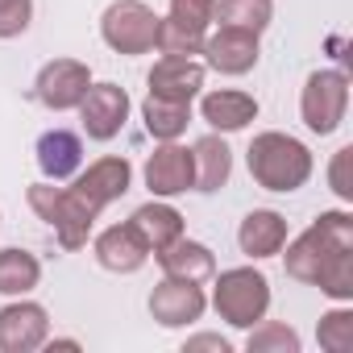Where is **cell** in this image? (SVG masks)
Wrapping results in <instances>:
<instances>
[{"mask_svg": "<svg viewBox=\"0 0 353 353\" xmlns=\"http://www.w3.org/2000/svg\"><path fill=\"white\" fill-rule=\"evenodd\" d=\"M283 266L295 283L320 287L328 299H353V216L332 208L320 212L291 245H283Z\"/></svg>", "mask_w": 353, "mask_h": 353, "instance_id": "1", "label": "cell"}, {"mask_svg": "<svg viewBox=\"0 0 353 353\" xmlns=\"http://www.w3.org/2000/svg\"><path fill=\"white\" fill-rule=\"evenodd\" d=\"M245 162H250V179L266 192H299L307 179H312V150L291 137V133H279V129H266L250 141L245 150Z\"/></svg>", "mask_w": 353, "mask_h": 353, "instance_id": "2", "label": "cell"}, {"mask_svg": "<svg viewBox=\"0 0 353 353\" xmlns=\"http://www.w3.org/2000/svg\"><path fill=\"white\" fill-rule=\"evenodd\" d=\"M212 307L225 324L233 328H254L270 312V279L254 266H233L216 274L212 287Z\"/></svg>", "mask_w": 353, "mask_h": 353, "instance_id": "3", "label": "cell"}, {"mask_svg": "<svg viewBox=\"0 0 353 353\" xmlns=\"http://www.w3.org/2000/svg\"><path fill=\"white\" fill-rule=\"evenodd\" d=\"M26 200H30V208L38 212V221H46V225L54 229V237H59L63 250H83V245H88V233H92V225H96V212H92L71 188H54V183L46 179V183H34V188L26 192Z\"/></svg>", "mask_w": 353, "mask_h": 353, "instance_id": "4", "label": "cell"}, {"mask_svg": "<svg viewBox=\"0 0 353 353\" xmlns=\"http://www.w3.org/2000/svg\"><path fill=\"white\" fill-rule=\"evenodd\" d=\"M158 13L145 0H112L100 17V38L108 42V50L133 59V54H150L154 38H158Z\"/></svg>", "mask_w": 353, "mask_h": 353, "instance_id": "5", "label": "cell"}, {"mask_svg": "<svg viewBox=\"0 0 353 353\" xmlns=\"http://www.w3.org/2000/svg\"><path fill=\"white\" fill-rule=\"evenodd\" d=\"M349 112V75L328 67V71H312L307 83H303V96H299V117L312 133L328 137L341 129Z\"/></svg>", "mask_w": 353, "mask_h": 353, "instance_id": "6", "label": "cell"}, {"mask_svg": "<svg viewBox=\"0 0 353 353\" xmlns=\"http://www.w3.org/2000/svg\"><path fill=\"white\" fill-rule=\"evenodd\" d=\"M92 88V71L88 63L79 59H50L38 79H34V96L50 108V112H67V108H79L83 92Z\"/></svg>", "mask_w": 353, "mask_h": 353, "instance_id": "7", "label": "cell"}, {"mask_svg": "<svg viewBox=\"0 0 353 353\" xmlns=\"http://www.w3.org/2000/svg\"><path fill=\"white\" fill-rule=\"evenodd\" d=\"M79 121L92 141H112L129 121V92L121 83H92L79 100Z\"/></svg>", "mask_w": 353, "mask_h": 353, "instance_id": "8", "label": "cell"}, {"mask_svg": "<svg viewBox=\"0 0 353 353\" xmlns=\"http://www.w3.org/2000/svg\"><path fill=\"white\" fill-rule=\"evenodd\" d=\"M133 188V166H129V158H117V154H108V158H96L79 179L71 183V192L100 216L112 200H121L125 192Z\"/></svg>", "mask_w": 353, "mask_h": 353, "instance_id": "9", "label": "cell"}, {"mask_svg": "<svg viewBox=\"0 0 353 353\" xmlns=\"http://www.w3.org/2000/svg\"><path fill=\"white\" fill-rule=\"evenodd\" d=\"M204 312H208V295L200 291V283L162 279V283L150 291V316H154L162 328H192Z\"/></svg>", "mask_w": 353, "mask_h": 353, "instance_id": "10", "label": "cell"}, {"mask_svg": "<svg viewBox=\"0 0 353 353\" xmlns=\"http://www.w3.org/2000/svg\"><path fill=\"white\" fill-rule=\"evenodd\" d=\"M50 336V316L42 303L21 299L0 307V353H34Z\"/></svg>", "mask_w": 353, "mask_h": 353, "instance_id": "11", "label": "cell"}, {"mask_svg": "<svg viewBox=\"0 0 353 353\" xmlns=\"http://www.w3.org/2000/svg\"><path fill=\"white\" fill-rule=\"evenodd\" d=\"M204 63L221 75H250L262 59V46H258V34L250 30H233V26H221L216 34H204V46H200Z\"/></svg>", "mask_w": 353, "mask_h": 353, "instance_id": "12", "label": "cell"}, {"mask_svg": "<svg viewBox=\"0 0 353 353\" xmlns=\"http://www.w3.org/2000/svg\"><path fill=\"white\" fill-rule=\"evenodd\" d=\"M145 188L158 196V200H170V196H183L192 183H196V166H192V150L179 145V141H162L150 158H145Z\"/></svg>", "mask_w": 353, "mask_h": 353, "instance_id": "13", "label": "cell"}, {"mask_svg": "<svg viewBox=\"0 0 353 353\" xmlns=\"http://www.w3.org/2000/svg\"><path fill=\"white\" fill-rule=\"evenodd\" d=\"M145 83H150V96L192 104V100L200 96V88H204V63H200V59H174V54H162V59L150 67Z\"/></svg>", "mask_w": 353, "mask_h": 353, "instance_id": "14", "label": "cell"}, {"mask_svg": "<svg viewBox=\"0 0 353 353\" xmlns=\"http://www.w3.org/2000/svg\"><path fill=\"white\" fill-rule=\"evenodd\" d=\"M38 170L46 174L50 183H67V179H75L79 174V166H83V141H79V133H71V129H46L42 137H38Z\"/></svg>", "mask_w": 353, "mask_h": 353, "instance_id": "15", "label": "cell"}, {"mask_svg": "<svg viewBox=\"0 0 353 353\" xmlns=\"http://www.w3.org/2000/svg\"><path fill=\"white\" fill-rule=\"evenodd\" d=\"M237 245H241V254L254 258V262L274 258V254H283V245H287V221H283L274 208H254V212L241 221V229H237Z\"/></svg>", "mask_w": 353, "mask_h": 353, "instance_id": "16", "label": "cell"}, {"mask_svg": "<svg viewBox=\"0 0 353 353\" xmlns=\"http://www.w3.org/2000/svg\"><path fill=\"white\" fill-rule=\"evenodd\" d=\"M96 262L108 270V274H133V270H141L145 266V258H150V250L137 241V233L129 229V221L125 225H108L100 237H96Z\"/></svg>", "mask_w": 353, "mask_h": 353, "instance_id": "17", "label": "cell"}, {"mask_svg": "<svg viewBox=\"0 0 353 353\" xmlns=\"http://www.w3.org/2000/svg\"><path fill=\"white\" fill-rule=\"evenodd\" d=\"M154 258H158V266H162V274H166V279L208 283V279L216 274V254H212L208 245L192 241V237H179V241H170V245H166V250H158Z\"/></svg>", "mask_w": 353, "mask_h": 353, "instance_id": "18", "label": "cell"}, {"mask_svg": "<svg viewBox=\"0 0 353 353\" xmlns=\"http://www.w3.org/2000/svg\"><path fill=\"white\" fill-rule=\"evenodd\" d=\"M129 229L137 233V241H141L150 254H158V250H166L170 241L183 237V212L170 208V204H162V200H150V204H141V208L129 216Z\"/></svg>", "mask_w": 353, "mask_h": 353, "instance_id": "19", "label": "cell"}, {"mask_svg": "<svg viewBox=\"0 0 353 353\" xmlns=\"http://www.w3.org/2000/svg\"><path fill=\"white\" fill-rule=\"evenodd\" d=\"M200 117L216 133H237L250 121H258V100L250 92H237V88H216L200 100Z\"/></svg>", "mask_w": 353, "mask_h": 353, "instance_id": "20", "label": "cell"}, {"mask_svg": "<svg viewBox=\"0 0 353 353\" xmlns=\"http://www.w3.org/2000/svg\"><path fill=\"white\" fill-rule=\"evenodd\" d=\"M192 166H196V192H221L229 183V174H233V150L221 133H208L192 145Z\"/></svg>", "mask_w": 353, "mask_h": 353, "instance_id": "21", "label": "cell"}, {"mask_svg": "<svg viewBox=\"0 0 353 353\" xmlns=\"http://www.w3.org/2000/svg\"><path fill=\"white\" fill-rule=\"evenodd\" d=\"M141 121H145V133H150L154 141H179V137L188 133L192 104H183V100H162V96H145Z\"/></svg>", "mask_w": 353, "mask_h": 353, "instance_id": "22", "label": "cell"}, {"mask_svg": "<svg viewBox=\"0 0 353 353\" xmlns=\"http://www.w3.org/2000/svg\"><path fill=\"white\" fill-rule=\"evenodd\" d=\"M42 283V262L30 250H0V295H30Z\"/></svg>", "mask_w": 353, "mask_h": 353, "instance_id": "23", "label": "cell"}, {"mask_svg": "<svg viewBox=\"0 0 353 353\" xmlns=\"http://www.w3.org/2000/svg\"><path fill=\"white\" fill-rule=\"evenodd\" d=\"M216 21L262 38L274 21V0H216Z\"/></svg>", "mask_w": 353, "mask_h": 353, "instance_id": "24", "label": "cell"}, {"mask_svg": "<svg viewBox=\"0 0 353 353\" xmlns=\"http://www.w3.org/2000/svg\"><path fill=\"white\" fill-rule=\"evenodd\" d=\"M299 332L291 328V324H283V320H258L254 328H250V336H245V349L250 353H299Z\"/></svg>", "mask_w": 353, "mask_h": 353, "instance_id": "25", "label": "cell"}, {"mask_svg": "<svg viewBox=\"0 0 353 353\" xmlns=\"http://www.w3.org/2000/svg\"><path fill=\"white\" fill-rule=\"evenodd\" d=\"M316 341L320 349L328 353H349L353 349V312L349 307H332L320 316V328H316Z\"/></svg>", "mask_w": 353, "mask_h": 353, "instance_id": "26", "label": "cell"}, {"mask_svg": "<svg viewBox=\"0 0 353 353\" xmlns=\"http://www.w3.org/2000/svg\"><path fill=\"white\" fill-rule=\"evenodd\" d=\"M154 46H158V54L196 59V54H200V46H204V34L183 30V26H174V21L166 17V21H158V38H154Z\"/></svg>", "mask_w": 353, "mask_h": 353, "instance_id": "27", "label": "cell"}, {"mask_svg": "<svg viewBox=\"0 0 353 353\" xmlns=\"http://www.w3.org/2000/svg\"><path fill=\"white\" fill-rule=\"evenodd\" d=\"M170 21L196 34H208V26L216 21V0H170Z\"/></svg>", "mask_w": 353, "mask_h": 353, "instance_id": "28", "label": "cell"}, {"mask_svg": "<svg viewBox=\"0 0 353 353\" xmlns=\"http://www.w3.org/2000/svg\"><path fill=\"white\" fill-rule=\"evenodd\" d=\"M34 21V0H0V38H21Z\"/></svg>", "mask_w": 353, "mask_h": 353, "instance_id": "29", "label": "cell"}, {"mask_svg": "<svg viewBox=\"0 0 353 353\" xmlns=\"http://www.w3.org/2000/svg\"><path fill=\"white\" fill-rule=\"evenodd\" d=\"M349 158H353V145H345V150H336V158H332V192H336L341 200H353V188H349V174H345V166H349Z\"/></svg>", "mask_w": 353, "mask_h": 353, "instance_id": "30", "label": "cell"}, {"mask_svg": "<svg viewBox=\"0 0 353 353\" xmlns=\"http://www.w3.org/2000/svg\"><path fill=\"white\" fill-rule=\"evenodd\" d=\"M196 349H216V353H229L233 345H229L225 336H216V332H200V336H188L183 353H196Z\"/></svg>", "mask_w": 353, "mask_h": 353, "instance_id": "31", "label": "cell"}]
</instances>
